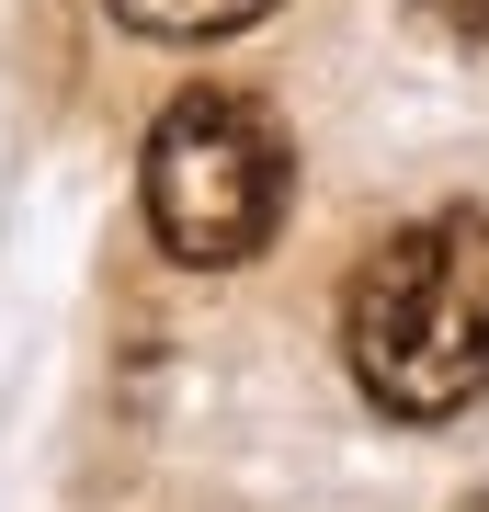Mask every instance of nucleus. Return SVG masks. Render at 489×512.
<instances>
[{
  "label": "nucleus",
  "mask_w": 489,
  "mask_h": 512,
  "mask_svg": "<svg viewBox=\"0 0 489 512\" xmlns=\"http://www.w3.org/2000/svg\"><path fill=\"white\" fill-rule=\"evenodd\" d=\"M342 353L387 421H444L478 399L489 387V217L478 205H444L364 262L342 296Z\"/></svg>",
  "instance_id": "1"
},
{
  "label": "nucleus",
  "mask_w": 489,
  "mask_h": 512,
  "mask_svg": "<svg viewBox=\"0 0 489 512\" xmlns=\"http://www.w3.org/2000/svg\"><path fill=\"white\" fill-rule=\"evenodd\" d=\"M148 228H160L171 262L194 274H228L251 262L273 228H285V194H296V148L285 126L251 103V92H182L160 126H148Z\"/></svg>",
  "instance_id": "2"
},
{
  "label": "nucleus",
  "mask_w": 489,
  "mask_h": 512,
  "mask_svg": "<svg viewBox=\"0 0 489 512\" xmlns=\"http://www.w3.org/2000/svg\"><path fill=\"white\" fill-rule=\"evenodd\" d=\"M273 0H114V23H137V35H160V46H217L239 35V23H262Z\"/></svg>",
  "instance_id": "3"
},
{
  "label": "nucleus",
  "mask_w": 489,
  "mask_h": 512,
  "mask_svg": "<svg viewBox=\"0 0 489 512\" xmlns=\"http://www.w3.org/2000/svg\"><path fill=\"white\" fill-rule=\"evenodd\" d=\"M421 12H433V23H455V35H478V46H489V0H421Z\"/></svg>",
  "instance_id": "4"
},
{
  "label": "nucleus",
  "mask_w": 489,
  "mask_h": 512,
  "mask_svg": "<svg viewBox=\"0 0 489 512\" xmlns=\"http://www.w3.org/2000/svg\"><path fill=\"white\" fill-rule=\"evenodd\" d=\"M478 512H489V501H478Z\"/></svg>",
  "instance_id": "5"
}]
</instances>
